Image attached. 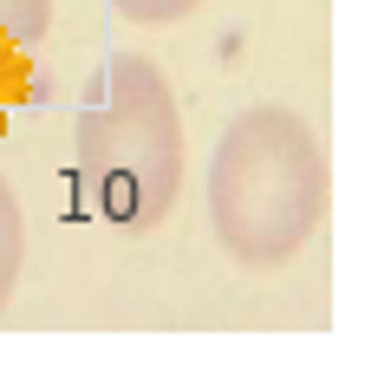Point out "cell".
<instances>
[{"label":"cell","instance_id":"obj_3","mask_svg":"<svg viewBox=\"0 0 365 365\" xmlns=\"http://www.w3.org/2000/svg\"><path fill=\"white\" fill-rule=\"evenodd\" d=\"M20 267H26V209L14 196V182L0 176V313L20 287Z\"/></svg>","mask_w":365,"mask_h":365},{"label":"cell","instance_id":"obj_1","mask_svg":"<svg viewBox=\"0 0 365 365\" xmlns=\"http://www.w3.org/2000/svg\"><path fill=\"white\" fill-rule=\"evenodd\" d=\"M72 163H78V190H85L91 215H105L111 228L144 235L170 215L190 144H182L176 91L150 59L111 53L98 66V78L78 105Z\"/></svg>","mask_w":365,"mask_h":365},{"label":"cell","instance_id":"obj_6","mask_svg":"<svg viewBox=\"0 0 365 365\" xmlns=\"http://www.w3.org/2000/svg\"><path fill=\"white\" fill-rule=\"evenodd\" d=\"M26 53H20V46H7V39H0V118H7L20 98H26Z\"/></svg>","mask_w":365,"mask_h":365},{"label":"cell","instance_id":"obj_5","mask_svg":"<svg viewBox=\"0 0 365 365\" xmlns=\"http://www.w3.org/2000/svg\"><path fill=\"white\" fill-rule=\"evenodd\" d=\"M111 7H118L130 26H170V20H182L190 7H202V0H111Z\"/></svg>","mask_w":365,"mask_h":365},{"label":"cell","instance_id":"obj_4","mask_svg":"<svg viewBox=\"0 0 365 365\" xmlns=\"http://www.w3.org/2000/svg\"><path fill=\"white\" fill-rule=\"evenodd\" d=\"M46 26H53V0H0V39L7 46L33 53L46 39Z\"/></svg>","mask_w":365,"mask_h":365},{"label":"cell","instance_id":"obj_2","mask_svg":"<svg viewBox=\"0 0 365 365\" xmlns=\"http://www.w3.org/2000/svg\"><path fill=\"white\" fill-rule=\"evenodd\" d=\"M327 215V150L287 105H248L209 157V228L242 267L294 261Z\"/></svg>","mask_w":365,"mask_h":365}]
</instances>
